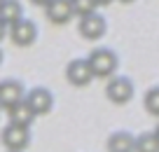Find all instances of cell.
I'll return each mask as SVG.
<instances>
[{
	"instance_id": "obj_1",
	"label": "cell",
	"mask_w": 159,
	"mask_h": 152,
	"mask_svg": "<svg viewBox=\"0 0 159 152\" xmlns=\"http://www.w3.org/2000/svg\"><path fill=\"white\" fill-rule=\"evenodd\" d=\"M87 61H89V68H91V73H94V77H98V80L112 77L115 70H117V66H119L117 54H115L112 49H108V47L91 49V54L87 56Z\"/></svg>"
},
{
	"instance_id": "obj_2",
	"label": "cell",
	"mask_w": 159,
	"mask_h": 152,
	"mask_svg": "<svg viewBox=\"0 0 159 152\" xmlns=\"http://www.w3.org/2000/svg\"><path fill=\"white\" fill-rule=\"evenodd\" d=\"M105 96L110 103L124 105L134 98V82L129 77H110L105 84Z\"/></svg>"
},
{
	"instance_id": "obj_3",
	"label": "cell",
	"mask_w": 159,
	"mask_h": 152,
	"mask_svg": "<svg viewBox=\"0 0 159 152\" xmlns=\"http://www.w3.org/2000/svg\"><path fill=\"white\" fill-rule=\"evenodd\" d=\"M0 140L10 152H24L30 145V131L26 127H14V124H7L2 131H0Z\"/></svg>"
},
{
	"instance_id": "obj_4",
	"label": "cell",
	"mask_w": 159,
	"mask_h": 152,
	"mask_svg": "<svg viewBox=\"0 0 159 152\" xmlns=\"http://www.w3.org/2000/svg\"><path fill=\"white\" fill-rule=\"evenodd\" d=\"M24 101L28 103V108L35 113V117L52 113V108H54V94H52L49 89H45V87H35V89H30V91L26 94Z\"/></svg>"
},
{
	"instance_id": "obj_5",
	"label": "cell",
	"mask_w": 159,
	"mask_h": 152,
	"mask_svg": "<svg viewBox=\"0 0 159 152\" xmlns=\"http://www.w3.org/2000/svg\"><path fill=\"white\" fill-rule=\"evenodd\" d=\"M77 30L84 40H101L105 35V30H108V24H105V19L98 12H94V14H87L80 19Z\"/></svg>"
},
{
	"instance_id": "obj_6",
	"label": "cell",
	"mask_w": 159,
	"mask_h": 152,
	"mask_svg": "<svg viewBox=\"0 0 159 152\" xmlns=\"http://www.w3.org/2000/svg\"><path fill=\"white\" fill-rule=\"evenodd\" d=\"M26 98L24 84L19 80H2L0 82V110H10Z\"/></svg>"
},
{
	"instance_id": "obj_7",
	"label": "cell",
	"mask_w": 159,
	"mask_h": 152,
	"mask_svg": "<svg viewBox=\"0 0 159 152\" xmlns=\"http://www.w3.org/2000/svg\"><path fill=\"white\" fill-rule=\"evenodd\" d=\"M10 38L16 47H30L35 42V38H38V26L30 19H21L10 26Z\"/></svg>"
},
{
	"instance_id": "obj_8",
	"label": "cell",
	"mask_w": 159,
	"mask_h": 152,
	"mask_svg": "<svg viewBox=\"0 0 159 152\" xmlns=\"http://www.w3.org/2000/svg\"><path fill=\"white\" fill-rule=\"evenodd\" d=\"M66 80H68L73 87H87V84L94 80L89 61L87 59H73L68 63V68H66Z\"/></svg>"
},
{
	"instance_id": "obj_9",
	"label": "cell",
	"mask_w": 159,
	"mask_h": 152,
	"mask_svg": "<svg viewBox=\"0 0 159 152\" xmlns=\"http://www.w3.org/2000/svg\"><path fill=\"white\" fill-rule=\"evenodd\" d=\"M45 14L54 26H63L75 16L73 7H70V0H52L49 5L45 7Z\"/></svg>"
},
{
	"instance_id": "obj_10",
	"label": "cell",
	"mask_w": 159,
	"mask_h": 152,
	"mask_svg": "<svg viewBox=\"0 0 159 152\" xmlns=\"http://www.w3.org/2000/svg\"><path fill=\"white\" fill-rule=\"evenodd\" d=\"M136 138L129 131H115L108 136V152H134Z\"/></svg>"
},
{
	"instance_id": "obj_11",
	"label": "cell",
	"mask_w": 159,
	"mask_h": 152,
	"mask_svg": "<svg viewBox=\"0 0 159 152\" xmlns=\"http://www.w3.org/2000/svg\"><path fill=\"white\" fill-rule=\"evenodd\" d=\"M7 115H10V124H14V127L30 129V124L35 122V113L28 108L26 101H21V103H16L14 108H10V110H7Z\"/></svg>"
},
{
	"instance_id": "obj_12",
	"label": "cell",
	"mask_w": 159,
	"mask_h": 152,
	"mask_svg": "<svg viewBox=\"0 0 159 152\" xmlns=\"http://www.w3.org/2000/svg\"><path fill=\"white\" fill-rule=\"evenodd\" d=\"M21 19H24V7H21L19 0H5L0 5V21L5 26H12Z\"/></svg>"
},
{
	"instance_id": "obj_13",
	"label": "cell",
	"mask_w": 159,
	"mask_h": 152,
	"mask_svg": "<svg viewBox=\"0 0 159 152\" xmlns=\"http://www.w3.org/2000/svg\"><path fill=\"white\" fill-rule=\"evenodd\" d=\"M134 152H159V138L154 131H145L136 138Z\"/></svg>"
},
{
	"instance_id": "obj_14",
	"label": "cell",
	"mask_w": 159,
	"mask_h": 152,
	"mask_svg": "<svg viewBox=\"0 0 159 152\" xmlns=\"http://www.w3.org/2000/svg\"><path fill=\"white\" fill-rule=\"evenodd\" d=\"M143 105L152 117H159V87H152L145 91V98H143Z\"/></svg>"
},
{
	"instance_id": "obj_15",
	"label": "cell",
	"mask_w": 159,
	"mask_h": 152,
	"mask_svg": "<svg viewBox=\"0 0 159 152\" xmlns=\"http://www.w3.org/2000/svg\"><path fill=\"white\" fill-rule=\"evenodd\" d=\"M70 7H73V14L80 16V19L96 12V2L94 0H70Z\"/></svg>"
},
{
	"instance_id": "obj_16",
	"label": "cell",
	"mask_w": 159,
	"mask_h": 152,
	"mask_svg": "<svg viewBox=\"0 0 159 152\" xmlns=\"http://www.w3.org/2000/svg\"><path fill=\"white\" fill-rule=\"evenodd\" d=\"M30 2H33V5H38V7H47L52 0H30Z\"/></svg>"
},
{
	"instance_id": "obj_17",
	"label": "cell",
	"mask_w": 159,
	"mask_h": 152,
	"mask_svg": "<svg viewBox=\"0 0 159 152\" xmlns=\"http://www.w3.org/2000/svg\"><path fill=\"white\" fill-rule=\"evenodd\" d=\"M94 2H96V7H103V5H110L112 0H94Z\"/></svg>"
},
{
	"instance_id": "obj_18",
	"label": "cell",
	"mask_w": 159,
	"mask_h": 152,
	"mask_svg": "<svg viewBox=\"0 0 159 152\" xmlns=\"http://www.w3.org/2000/svg\"><path fill=\"white\" fill-rule=\"evenodd\" d=\"M5 28H7V26H5V24H2V21H0V40L5 38Z\"/></svg>"
},
{
	"instance_id": "obj_19",
	"label": "cell",
	"mask_w": 159,
	"mask_h": 152,
	"mask_svg": "<svg viewBox=\"0 0 159 152\" xmlns=\"http://www.w3.org/2000/svg\"><path fill=\"white\" fill-rule=\"evenodd\" d=\"M2 59H5V56H2V49H0V63H2Z\"/></svg>"
},
{
	"instance_id": "obj_20",
	"label": "cell",
	"mask_w": 159,
	"mask_h": 152,
	"mask_svg": "<svg viewBox=\"0 0 159 152\" xmlns=\"http://www.w3.org/2000/svg\"><path fill=\"white\" fill-rule=\"evenodd\" d=\"M119 2H134V0H119Z\"/></svg>"
},
{
	"instance_id": "obj_21",
	"label": "cell",
	"mask_w": 159,
	"mask_h": 152,
	"mask_svg": "<svg viewBox=\"0 0 159 152\" xmlns=\"http://www.w3.org/2000/svg\"><path fill=\"white\" fill-rule=\"evenodd\" d=\"M154 133H157V138H159V127H157V131H154Z\"/></svg>"
},
{
	"instance_id": "obj_22",
	"label": "cell",
	"mask_w": 159,
	"mask_h": 152,
	"mask_svg": "<svg viewBox=\"0 0 159 152\" xmlns=\"http://www.w3.org/2000/svg\"><path fill=\"white\" fill-rule=\"evenodd\" d=\"M2 2H5V0H0V5H2Z\"/></svg>"
},
{
	"instance_id": "obj_23",
	"label": "cell",
	"mask_w": 159,
	"mask_h": 152,
	"mask_svg": "<svg viewBox=\"0 0 159 152\" xmlns=\"http://www.w3.org/2000/svg\"><path fill=\"white\" fill-rule=\"evenodd\" d=\"M7 152H10V150H7Z\"/></svg>"
}]
</instances>
